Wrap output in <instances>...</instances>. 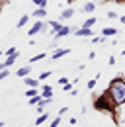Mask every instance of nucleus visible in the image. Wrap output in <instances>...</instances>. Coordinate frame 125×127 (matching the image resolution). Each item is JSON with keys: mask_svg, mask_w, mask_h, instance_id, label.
Wrapping results in <instances>:
<instances>
[{"mask_svg": "<svg viewBox=\"0 0 125 127\" xmlns=\"http://www.w3.org/2000/svg\"><path fill=\"white\" fill-rule=\"evenodd\" d=\"M106 94L115 106H125V78H113L106 88Z\"/></svg>", "mask_w": 125, "mask_h": 127, "instance_id": "nucleus-1", "label": "nucleus"}, {"mask_svg": "<svg viewBox=\"0 0 125 127\" xmlns=\"http://www.w3.org/2000/svg\"><path fill=\"white\" fill-rule=\"evenodd\" d=\"M94 110L106 111V113H117V106H115V104L111 102V98L104 92L102 96H98V98L94 100Z\"/></svg>", "mask_w": 125, "mask_h": 127, "instance_id": "nucleus-2", "label": "nucleus"}, {"mask_svg": "<svg viewBox=\"0 0 125 127\" xmlns=\"http://www.w3.org/2000/svg\"><path fill=\"white\" fill-rule=\"evenodd\" d=\"M47 28H49V24L41 22V20H37V22L30 28V33H28V35H37V33H41V32H47Z\"/></svg>", "mask_w": 125, "mask_h": 127, "instance_id": "nucleus-3", "label": "nucleus"}, {"mask_svg": "<svg viewBox=\"0 0 125 127\" xmlns=\"http://www.w3.org/2000/svg\"><path fill=\"white\" fill-rule=\"evenodd\" d=\"M74 14H76V10H74V8H70V6H68V8H64V10L61 12V18H59V20H61V24H62V20H70Z\"/></svg>", "mask_w": 125, "mask_h": 127, "instance_id": "nucleus-4", "label": "nucleus"}, {"mask_svg": "<svg viewBox=\"0 0 125 127\" xmlns=\"http://www.w3.org/2000/svg\"><path fill=\"white\" fill-rule=\"evenodd\" d=\"M31 68H33V66H30V64H28V66L18 68V70H16V76H20V78H28V76L31 74Z\"/></svg>", "mask_w": 125, "mask_h": 127, "instance_id": "nucleus-5", "label": "nucleus"}, {"mask_svg": "<svg viewBox=\"0 0 125 127\" xmlns=\"http://www.w3.org/2000/svg\"><path fill=\"white\" fill-rule=\"evenodd\" d=\"M70 32H72V28H68V26H62L61 30L55 33V41H57V39H61V37H66V35H68Z\"/></svg>", "mask_w": 125, "mask_h": 127, "instance_id": "nucleus-6", "label": "nucleus"}, {"mask_svg": "<svg viewBox=\"0 0 125 127\" xmlns=\"http://www.w3.org/2000/svg\"><path fill=\"white\" fill-rule=\"evenodd\" d=\"M24 84H26L28 88H39V78H31V76H28V78H24Z\"/></svg>", "mask_w": 125, "mask_h": 127, "instance_id": "nucleus-7", "label": "nucleus"}, {"mask_svg": "<svg viewBox=\"0 0 125 127\" xmlns=\"http://www.w3.org/2000/svg\"><path fill=\"white\" fill-rule=\"evenodd\" d=\"M70 53V49H55V53L51 55V59H61V57H66Z\"/></svg>", "mask_w": 125, "mask_h": 127, "instance_id": "nucleus-8", "label": "nucleus"}, {"mask_svg": "<svg viewBox=\"0 0 125 127\" xmlns=\"http://www.w3.org/2000/svg\"><path fill=\"white\" fill-rule=\"evenodd\" d=\"M49 28H51V35H55V33L62 28V24H61V22H57V20H51V22H49Z\"/></svg>", "mask_w": 125, "mask_h": 127, "instance_id": "nucleus-9", "label": "nucleus"}, {"mask_svg": "<svg viewBox=\"0 0 125 127\" xmlns=\"http://www.w3.org/2000/svg\"><path fill=\"white\" fill-rule=\"evenodd\" d=\"M39 92H41V98H53V88H51V86H41V90H39Z\"/></svg>", "mask_w": 125, "mask_h": 127, "instance_id": "nucleus-10", "label": "nucleus"}, {"mask_svg": "<svg viewBox=\"0 0 125 127\" xmlns=\"http://www.w3.org/2000/svg\"><path fill=\"white\" fill-rule=\"evenodd\" d=\"M74 33H76L78 37H88V35H94L92 30H86V28H76V30H74Z\"/></svg>", "mask_w": 125, "mask_h": 127, "instance_id": "nucleus-11", "label": "nucleus"}, {"mask_svg": "<svg viewBox=\"0 0 125 127\" xmlns=\"http://www.w3.org/2000/svg\"><path fill=\"white\" fill-rule=\"evenodd\" d=\"M51 102H53V98H47V100L43 98V100L37 104V111H39V113H43V111H45V108L49 106V104H51Z\"/></svg>", "mask_w": 125, "mask_h": 127, "instance_id": "nucleus-12", "label": "nucleus"}, {"mask_svg": "<svg viewBox=\"0 0 125 127\" xmlns=\"http://www.w3.org/2000/svg\"><path fill=\"white\" fill-rule=\"evenodd\" d=\"M96 6H98V4H94V2H84V6H82V12H86V14H92L94 10H96Z\"/></svg>", "mask_w": 125, "mask_h": 127, "instance_id": "nucleus-13", "label": "nucleus"}, {"mask_svg": "<svg viewBox=\"0 0 125 127\" xmlns=\"http://www.w3.org/2000/svg\"><path fill=\"white\" fill-rule=\"evenodd\" d=\"M109 35H117V30H115V28H104V30H102V37L106 39Z\"/></svg>", "mask_w": 125, "mask_h": 127, "instance_id": "nucleus-14", "label": "nucleus"}, {"mask_svg": "<svg viewBox=\"0 0 125 127\" xmlns=\"http://www.w3.org/2000/svg\"><path fill=\"white\" fill-rule=\"evenodd\" d=\"M96 22H98V20H96V18H88V20H84V24H82V28H86V30H92L94 26H96Z\"/></svg>", "mask_w": 125, "mask_h": 127, "instance_id": "nucleus-15", "label": "nucleus"}, {"mask_svg": "<svg viewBox=\"0 0 125 127\" xmlns=\"http://www.w3.org/2000/svg\"><path fill=\"white\" fill-rule=\"evenodd\" d=\"M31 4H35L37 10H47V0H31Z\"/></svg>", "mask_w": 125, "mask_h": 127, "instance_id": "nucleus-16", "label": "nucleus"}, {"mask_svg": "<svg viewBox=\"0 0 125 127\" xmlns=\"http://www.w3.org/2000/svg\"><path fill=\"white\" fill-rule=\"evenodd\" d=\"M4 55H6V59H8V57H20V51L16 47H10L8 51H4Z\"/></svg>", "mask_w": 125, "mask_h": 127, "instance_id": "nucleus-17", "label": "nucleus"}, {"mask_svg": "<svg viewBox=\"0 0 125 127\" xmlns=\"http://www.w3.org/2000/svg\"><path fill=\"white\" fill-rule=\"evenodd\" d=\"M26 96H28V98H35V96H41V92H39L37 88H28V90H26Z\"/></svg>", "mask_w": 125, "mask_h": 127, "instance_id": "nucleus-18", "label": "nucleus"}, {"mask_svg": "<svg viewBox=\"0 0 125 127\" xmlns=\"http://www.w3.org/2000/svg\"><path fill=\"white\" fill-rule=\"evenodd\" d=\"M47 119H49V113H45V111H43V113H41V115L35 119V125H41V123H45Z\"/></svg>", "mask_w": 125, "mask_h": 127, "instance_id": "nucleus-19", "label": "nucleus"}, {"mask_svg": "<svg viewBox=\"0 0 125 127\" xmlns=\"http://www.w3.org/2000/svg\"><path fill=\"white\" fill-rule=\"evenodd\" d=\"M16 59H18V57H8V59H4V61H2V64H4V68H8V66H12V64L16 63Z\"/></svg>", "mask_w": 125, "mask_h": 127, "instance_id": "nucleus-20", "label": "nucleus"}, {"mask_svg": "<svg viewBox=\"0 0 125 127\" xmlns=\"http://www.w3.org/2000/svg\"><path fill=\"white\" fill-rule=\"evenodd\" d=\"M28 22H30V16H28V14H24V16L18 20V28H24V26H26Z\"/></svg>", "mask_w": 125, "mask_h": 127, "instance_id": "nucleus-21", "label": "nucleus"}, {"mask_svg": "<svg viewBox=\"0 0 125 127\" xmlns=\"http://www.w3.org/2000/svg\"><path fill=\"white\" fill-rule=\"evenodd\" d=\"M33 18H45L47 16V10H33Z\"/></svg>", "mask_w": 125, "mask_h": 127, "instance_id": "nucleus-22", "label": "nucleus"}, {"mask_svg": "<svg viewBox=\"0 0 125 127\" xmlns=\"http://www.w3.org/2000/svg\"><path fill=\"white\" fill-rule=\"evenodd\" d=\"M98 78H100V76H96V78L88 80V84H86V88H88V90H94V88H96V82H98Z\"/></svg>", "mask_w": 125, "mask_h": 127, "instance_id": "nucleus-23", "label": "nucleus"}, {"mask_svg": "<svg viewBox=\"0 0 125 127\" xmlns=\"http://www.w3.org/2000/svg\"><path fill=\"white\" fill-rule=\"evenodd\" d=\"M45 57H47V53H39V55L31 57V64H33V63H37V61H41V59H45Z\"/></svg>", "mask_w": 125, "mask_h": 127, "instance_id": "nucleus-24", "label": "nucleus"}, {"mask_svg": "<svg viewBox=\"0 0 125 127\" xmlns=\"http://www.w3.org/2000/svg\"><path fill=\"white\" fill-rule=\"evenodd\" d=\"M41 100H43L41 96H35V98H30V106H37V104H39Z\"/></svg>", "mask_w": 125, "mask_h": 127, "instance_id": "nucleus-25", "label": "nucleus"}, {"mask_svg": "<svg viewBox=\"0 0 125 127\" xmlns=\"http://www.w3.org/2000/svg\"><path fill=\"white\" fill-rule=\"evenodd\" d=\"M49 76H51V70H43V72L39 74V82H41V80H47Z\"/></svg>", "mask_w": 125, "mask_h": 127, "instance_id": "nucleus-26", "label": "nucleus"}, {"mask_svg": "<svg viewBox=\"0 0 125 127\" xmlns=\"http://www.w3.org/2000/svg\"><path fill=\"white\" fill-rule=\"evenodd\" d=\"M61 119H62V117H55V119L51 121V125H49V127H61Z\"/></svg>", "mask_w": 125, "mask_h": 127, "instance_id": "nucleus-27", "label": "nucleus"}, {"mask_svg": "<svg viewBox=\"0 0 125 127\" xmlns=\"http://www.w3.org/2000/svg\"><path fill=\"white\" fill-rule=\"evenodd\" d=\"M62 90H64V92H72V90H74V88H72V82H68V84H64V86H61Z\"/></svg>", "mask_w": 125, "mask_h": 127, "instance_id": "nucleus-28", "label": "nucleus"}, {"mask_svg": "<svg viewBox=\"0 0 125 127\" xmlns=\"http://www.w3.org/2000/svg\"><path fill=\"white\" fill-rule=\"evenodd\" d=\"M8 76H10V70H8V68L0 72V80H6V78H8Z\"/></svg>", "mask_w": 125, "mask_h": 127, "instance_id": "nucleus-29", "label": "nucleus"}, {"mask_svg": "<svg viewBox=\"0 0 125 127\" xmlns=\"http://www.w3.org/2000/svg\"><path fill=\"white\" fill-rule=\"evenodd\" d=\"M104 41H106V39H104L102 35H100V37H92V43H104Z\"/></svg>", "mask_w": 125, "mask_h": 127, "instance_id": "nucleus-30", "label": "nucleus"}, {"mask_svg": "<svg viewBox=\"0 0 125 127\" xmlns=\"http://www.w3.org/2000/svg\"><path fill=\"white\" fill-rule=\"evenodd\" d=\"M59 82H61V86H64V84H68L70 80L66 78V76H61V78H59Z\"/></svg>", "mask_w": 125, "mask_h": 127, "instance_id": "nucleus-31", "label": "nucleus"}, {"mask_svg": "<svg viewBox=\"0 0 125 127\" xmlns=\"http://www.w3.org/2000/svg\"><path fill=\"white\" fill-rule=\"evenodd\" d=\"M66 111H68V108H66V106H64V108H61V110H59V117H62V113H66Z\"/></svg>", "mask_w": 125, "mask_h": 127, "instance_id": "nucleus-32", "label": "nucleus"}, {"mask_svg": "<svg viewBox=\"0 0 125 127\" xmlns=\"http://www.w3.org/2000/svg\"><path fill=\"white\" fill-rule=\"evenodd\" d=\"M68 123H70V127H74V125H76V117H70V119H68Z\"/></svg>", "mask_w": 125, "mask_h": 127, "instance_id": "nucleus-33", "label": "nucleus"}, {"mask_svg": "<svg viewBox=\"0 0 125 127\" xmlns=\"http://www.w3.org/2000/svg\"><path fill=\"white\" fill-rule=\"evenodd\" d=\"M108 16H109V18H119V16H117V14H115V12H111V10H109V12H108Z\"/></svg>", "mask_w": 125, "mask_h": 127, "instance_id": "nucleus-34", "label": "nucleus"}, {"mask_svg": "<svg viewBox=\"0 0 125 127\" xmlns=\"http://www.w3.org/2000/svg\"><path fill=\"white\" fill-rule=\"evenodd\" d=\"M119 22H121V24L125 26V16H119Z\"/></svg>", "mask_w": 125, "mask_h": 127, "instance_id": "nucleus-35", "label": "nucleus"}, {"mask_svg": "<svg viewBox=\"0 0 125 127\" xmlns=\"http://www.w3.org/2000/svg\"><path fill=\"white\" fill-rule=\"evenodd\" d=\"M2 70H6V68H4V64L0 63V72H2Z\"/></svg>", "mask_w": 125, "mask_h": 127, "instance_id": "nucleus-36", "label": "nucleus"}, {"mask_svg": "<svg viewBox=\"0 0 125 127\" xmlns=\"http://www.w3.org/2000/svg\"><path fill=\"white\" fill-rule=\"evenodd\" d=\"M0 127H4V121H0Z\"/></svg>", "mask_w": 125, "mask_h": 127, "instance_id": "nucleus-37", "label": "nucleus"}, {"mask_svg": "<svg viewBox=\"0 0 125 127\" xmlns=\"http://www.w3.org/2000/svg\"><path fill=\"white\" fill-rule=\"evenodd\" d=\"M121 55H123V57H125V49H123V51H121Z\"/></svg>", "mask_w": 125, "mask_h": 127, "instance_id": "nucleus-38", "label": "nucleus"}, {"mask_svg": "<svg viewBox=\"0 0 125 127\" xmlns=\"http://www.w3.org/2000/svg\"><path fill=\"white\" fill-rule=\"evenodd\" d=\"M0 12H2V2H0Z\"/></svg>", "mask_w": 125, "mask_h": 127, "instance_id": "nucleus-39", "label": "nucleus"}, {"mask_svg": "<svg viewBox=\"0 0 125 127\" xmlns=\"http://www.w3.org/2000/svg\"><path fill=\"white\" fill-rule=\"evenodd\" d=\"M0 57H2V51H0Z\"/></svg>", "mask_w": 125, "mask_h": 127, "instance_id": "nucleus-40", "label": "nucleus"}, {"mask_svg": "<svg viewBox=\"0 0 125 127\" xmlns=\"http://www.w3.org/2000/svg\"><path fill=\"white\" fill-rule=\"evenodd\" d=\"M74 127H76V125H74Z\"/></svg>", "mask_w": 125, "mask_h": 127, "instance_id": "nucleus-41", "label": "nucleus"}]
</instances>
